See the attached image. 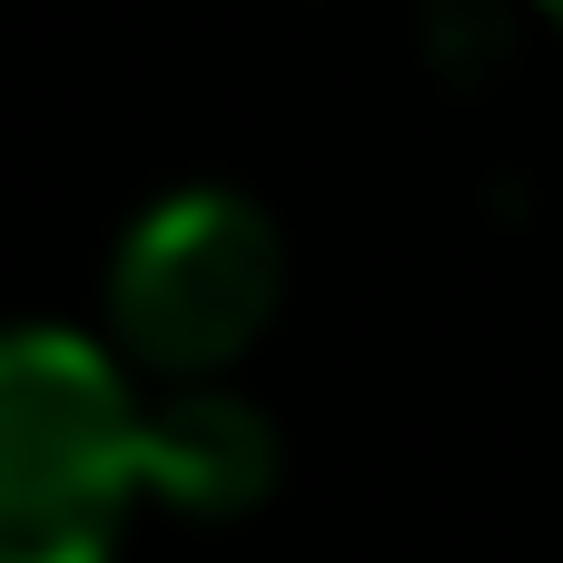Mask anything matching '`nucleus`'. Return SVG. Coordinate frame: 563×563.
<instances>
[{"label": "nucleus", "instance_id": "obj_3", "mask_svg": "<svg viewBox=\"0 0 563 563\" xmlns=\"http://www.w3.org/2000/svg\"><path fill=\"white\" fill-rule=\"evenodd\" d=\"M277 426L267 406L228 396L218 376H188L148 406V495L178 525H238L277 495Z\"/></svg>", "mask_w": 563, "mask_h": 563}, {"label": "nucleus", "instance_id": "obj_1", "mask_svg": "<svg viewBox=\"0 0 563 563\" xmlns=\"http://www.w3.org/2000/svg\"><path fill=\"white\" fill-rule=\"evenodd\" d=\"M139 366L69 327H0V563H109L148 495Z\"/></svg>", "mask_w": 563, "mask_h": 563}, {"label": "nucleus", "instance_id": "obj_2", "mask_svg": "<svg viewBox=\"0 0 563 563\" xmlns=\"http://www.w3.org/2000/svg\"><path fill=\"white\" fill-rule=\"evenodd\" d=\"M287 297V238L238 188H168L109 247V346L158 376H228Z\"/></svg>", "mask_w": 563, "mask_h": 563}, {"label": "nucleus", "instance_id": "obj_4", "mask_svg": "<svg viewBox=\"0 0 563 563\" xmlns=\"http://www.w3.org/2000/svg\"><path fill=\"white\" fill-rule=\"evenodd\" d=\"M544 20H554V30H563V0H544Z\"/></svg>", "mask_w": 563, "mask_h": 563}]
</instances>
